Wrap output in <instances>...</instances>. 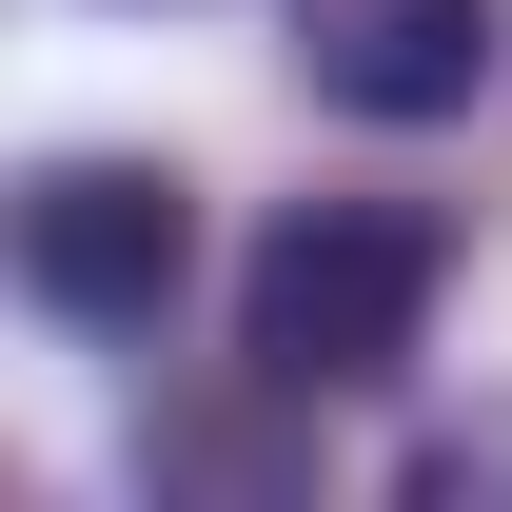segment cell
Segmentation results:
<instances>
[{
  "label": "cell",
  "instance_id": "cell-1",
  "mask_svg": "<svg viewBox=\"0 0 512 512\" xmlns=\"http://www.w3.org/2000/svg\"><path fill=\"white\" fill-rule=\"evenodd\" d=\"M434 296H453V217L434 197H296L276 237L237 256V375L256 394H375L434 355Z\"/></svg>",
  "mask_w": 512,
  "mask_h": 512
},
{
  "label": "cell",
  "instance_id": "cell-2",
  "mask_svg": "<svg viewBox=\"0 0 512 512\" xmlns=\"http://www.w3.org/2000/svg\"><path fill=\"white\" fill-rule=\"evenodd\" d=\"M0 237H20V296L60 335H158L197 276V197H178V158H40Z\"/></svg>",
  "mask_w": 512,
  "mask_h": 512
},
{
  "label": "cell",
  "instance_id": "cell-3",
  "mask_svg": "<svg viewBox=\"0 0 512 512\" xmlns=\"http://www.w3.org/2000/svg\"><path fill=\"white\" fill-rule=\"evenodd\" d=\"M296 79H316L335 119H473V79H493V0H296Z\"/></svg>",
  "mask_w": 512,
  "mask_h": 512
},
{
  "label": "cell",
  "instance_id": "cell-4",
  "mask_svg": "<svg viewBox=\"0 0 512 512\" xmlns=\"http://www.w3.org/2000/svg\"><path fill=\"white\" fill-rule=\"evenodd\" d=\"M394 493H414V512H493L512 493V394H493V414H434V434L394 453Z\"/></svg>",
  "mask_w": 512,
  "mask_h": 512
}]
</instances>
